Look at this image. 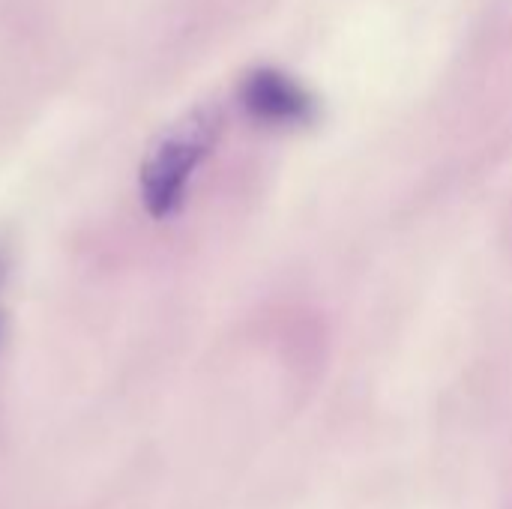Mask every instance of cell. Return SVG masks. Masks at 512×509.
I'll use <instances>...</instances> for the list:
<instances>
[{"label": "cell", "mask_w": 512, "mask_h": 509, "mask_svg": "<svg viewBox=\"0 0 512 509\" xmlns=\"http://www.w3.org/2000/svg\"><path fill=\"white\" fill-rule=\"evenodd\" d=\"M6 270H9V258H6V249H3V243H0V285H3V279H6Z\"/></svg>", "instance_id": "3957f363"}, {"label": "cell", "mask_w": 512, "mask_h": 509, "mask_svg": "<svg viewBox=\"0 0 512 509\" xmlns=\"http://www.w3.org/2000/svg\"><path fill=\"white\" fill-rule=\"evenodd\" d=\"M219 138L216 108H192L174 120L144 153L138 165V201L153 222L180 213L198 168Z\"/></svg>", "instance_id": "6da1fadb"}, {"label": "cell", "mask_w": 512, "mask_h": 509, "mask_svg": "<svg viewBox=\"0 0 512 509\" xmlns=\"http://www.w3.org/2000/svg\"><path fill=\"white\" fill-rule=\"evenodd\" d=\"M240 99L252 117L267 120V123L300 120L309 111V96L303 93V87L291 81L285 72L267 69V66L246 75L240 87Z\"/></svg>", "instance_id": "7a4b0ae2"}, {"label": "cell", "mask_w": 512, "mask_h": 509, "mask_svg": "<svg viewBox=\"0 0 512 509\" xmlns=\"http://www.w3.org/2000/svg\"><path fill=\"white\" fill-rule=\"evenodd\" d=\"M3 336H6V318H3V312H0V348H3Z\"/></svg>", "instance_id": "277c9868"}]
</instances>
